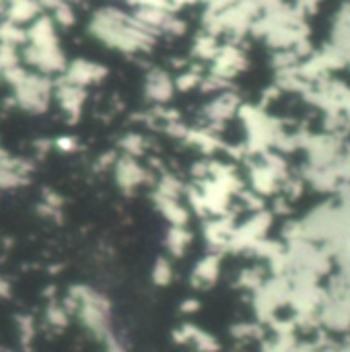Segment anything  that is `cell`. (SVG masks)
Here are the masks:
<instances>
[{
    "label": "cell",
    "mask_w": 350,
    "mask_h": 352,
    "mask_svg": "<svg viewBox=\"0 0 350 352\" xmlns=\"http://www.w3.org/2000/svg\"><path fill=\"white\" fill-rule=\"evenodd\" d=\"M89 33L105 47L118 50L122 54L149 52L157 39V33L142 27L132 12H126L118 6L97 8L89 21Z\"/></svg>",
    "instance_id": "1"
},
{
    "label": "cell",
    "mask_w": 350,
    "mask_h": 352,
    "mask_svg": "<svg viewBox=\"0 0 350 352\" xmlns=\"http://www.w3.org/2000/svg\"><path fill=\"white\" fill-rule=\"evenodd\" d=\"M62 305L68 316H78L83 326L97 340L111 334V305L101 291L87 285H74L66 293Z\"/></svg>",
    "instance_id": "2"
},
{
    "label": "cell",
    "mask_w": 350,
    "mask_h": 352,
    "mask_svg": "<svg viewBox=\"0 0 350 352\" xmlns=\"http://www.w3.org/2000/svg\"><path fill=\"white\" fill-rule=\"evenodd\" d=\"M10 89L14 105L33 116L45 113L54 99V80L29 68L14 85H10Z\"/></svg>",
    "instance_id": "3"
},
{
    "label": "cell",
    "mask_w": 350,
    "mask_h": 352,
    "mask_svg": "<svg viewBox=\"0 0 350 352\" xmlns=\"http://www.w3.org/2000/svg\"><path fill=\"white\" fill-rule=\"evenodd\" d=\"M111 169H113L116 186L124 194H132V192H136L140 186H144L149 182V171L134 157H128V155L118 157Z\"/></svg>",
    "instance_id": "4"
},
{
    "label": "cell",
    "mask_w": 350,
    "mask_h": 352,
    "mask_svg": "<svg viewBox=\"0 0 350 352\" xmlns=\"http://www.w3.org/2000/svg\"><path fill=\"white\" fill-rule=\"evenodd\" d=\"M105 76H107V68L103 64L93 62V60H87V58H76V60H70L66 64V70L62 74V80L87 89L91 85L101 82Z\"/></svg>",
    "instance_id": "5"
},
{
    "label": "cell",
    "mask_w": 350,
    "mask_h": 352,
    "mask_svg": "<svg viewBox=\"0 0 350 352\" xmlns=\"http://www.w3.org/2000/svg\"><path fill=\"white\" fill-rule=\"evenodd\" d=\"M54 97H56L60 109L64 111L66 120L76 122L80 118L85 101H87V89L70 85V82L60 78L58 82H54Z\"/></svg>",
    "instance_id": "6"
},
{
    "label": "cell",
    "mask_w": 350,
    "mask_h": 352,
    "mask_svg": "<svg viewBox=\"0 0 350 352\" xmlns=\"http://www.w3.org/2000/svg\"><path fill=\"white\" fill-rule=\"evenodd\" d=\"M33 165L21 157H2L0 159V190H19L29 184Z\"/></svg>",
    "instance_id": "7"
},
{
    "label": "cell",
    "mask_w": 350,
    "mask_h": 352,
    "mask_svg": "<svg viewBox=\"0 0 350 352\" xmlns=\"http://www.w3.org/2000/svg\"><path fill=\"white\" fill-rule=\"evenodd\" d=\"M175 93V85L173 78L169 76L167 70L163 68H153L146 78H144V97L155 103V105H163L167 101H171Z\"/></svg>",
    "instance_id": "8"
},
{
    "label": "cell",
    "mask_w": 350,
    "mask_h": 352,
    "mask_svg": "<svg viewBox=\"0 0 350 352\" xmlns=\"http://www.w3.org/2000/svg\"><path fill=\"white\" fill-rule=\"evenodd\" d=\"M153 202L161 217L169 223V227H188L190 223V208L179 198H167L153 194Z\"/></svg>",
    "instance_id": "9"
},
{
    "label": "cell",
    "mask_w": 350,
    "mask_h": 352,
    "mask_svg": "<svg viewBox=\"0 0 350 352\" xmlns=\"http://www.w3.org/2000/svg\"><path fill=\"white\" fill-rule=\"evenodd\" d=\"M219 272H221V258H219V254H208L206 258H202L194 266V270H192V285L198 287V289H206V287L217 283Z\"/></svg>",
    "instance_id": "10"
},
{
    "label": "cell",
    "mask_w": 350,
    "mask_h": 352,
    "mask_svg": "<svg viewBox=\"0 0 350 352\" xmlns=\"http://www.w3.org/2000/svg\"><path fill=\"white\" fill-rule=\"evenodd\" d=\"M231 235H233V227H231V221L225 217H215L212 221H208L204 225V237H206L208 245L215 250L227 248Z\"/></svg>",
    "instance_id": "11"
},
{
    "label": "cell",
    "mask_w": 350,
    "mask_h": 352,
    "mask_svg": "<svg viewBox=\"0 0 350 352\" xmlns=\"http://www.w3.org/2000/svg\"><path fill=\"white\" fill-rule=\"evenodd\" d=\"M192 231L188 227H169L165 233V248L171 258H182L192 245Z\"/></svg>",
    "instance_id": "12"
},
{
    "label": "cell",
    "mask_w": 350,
    "mask_h": 352,
    "mask_svg": "<svg viewBox=\"0 0 350 352\" xmlns=\"http://www.w3.org/2000/svg\"><path fill=\"white\" fill-rule=\"evenodd\" d=\"M237 107V101L231 93H225V95H219L215 101H210L204 109V116L210 124H221L225 120H229L233 116Z\"/></svg>",
    "instance_id": "13"
},
{
    "label": "cell",
    "mask_w": 350,
    "mask_h": 352,
    "mask_svg": "<svg viewBox=\"0 0 350 352\" xmlns=\"http://www.w3.org/2000/svg\"><path fill=\"white\" fill-rule=\"evenodd\" d=\"M151 280L155 287H169L173 283V264L169 258L159 256L151 270Z\"/></svg>",
    "instance_id": "14"
},
{
    "label": "cell",
    "mask_w": 350,
    "mask_h": 352,
    "mask_svg": "<svg viewBox=\"0 0 350 352\" xmlns=\"http://www.w3.org/2000/svg\"><path fill=\"white\" fill-rule=\"evenodd\" d=\"M184 184L175 177V175H171V173H165V175H161L159 177V182H157V186H155V192L153 194H159V196H167V198H179L182 194H184Z\"/></svg>",
    "instance_id": "15"
},
{
    "label": "cell",
    "mask_w": 350,
    "mask_h": 352,
    "mask_svg": "<svg viewBox=\"0 0 350 352\" xmlns=\"http://www.w3.org/2000/svg\"><path fill=\"white\" fill-rule=\"evenodd\" d=\"M217 52H219L217 37H215V35H210V33L200 35V37L196 39L194 47H192V54H194L196 58H200V60H215Z\"/></svg>",
    "instance_id": "16"
},
{
    "label": "cell",
    "mask_w": 350,
    "mask_h": 352,
    "mask_svg": "<svg viewBox=\"0 0 350 352\" xmlns=\"http://www.w3.org/2000/svg\"><path fill=\"white\" fill-rule=\"evenodd\" d=\"M120 148L124 151V155L138 159V157H142L146 153V140H144V136H140L136 132H130V134L122 136Z\"/></svg>",
    "instance_id": "17"
},
{
    "label": "cell",
    "mask_w": 350,
    "mask_h": 352,
    "mask_svg": "<svg viewBox=\"0 0 350 352\" xmlns=\"http://www.w3.org/2000/svg\"><path fill=\"white\" fill-rule=\"evenodd\" d=\"M68 311L64 309L62 303H50L47 309H45V322L52 330H64L68 326Z\"/></svg>",
    "instance_id": "18"
},
{
    "label": "cell",
    "mask_w": 350,
    "mask_h": 352,
    "mask_svg": "<svg viewBox=\"0 0 350 352\" xmlns=\"http://www.w3.org/2000/svg\"><path fill=\"white\" fill-rule=\"evenodd\" d=\"M52 21L56 23V27H72L76 23V12H74V6L72 2H62L58 4L52 12H50Z\"/></svg>",
    "instance_id": "19"
},
{
    "label": "cell",
    "mask_w": 350,
    "mask_h": 352,
    "mask_svg": "<svg viewBox=\"0 0 350 352\" xmlns=\"http://www.w3.org/2000/svg\"><path fill=\"white\" fill-rule=\"evenodd\" d=\"M200 82H202V74H200L198 70H194V68L184 70V72L173 80L175 91H184V93H188V91H192V89L200 87Z\"/></svg>",
    "instance_id": "20"
},
{
    "label": "cell",
    "mask_w": 350,
    "mask_h": 352,
    "mask_svg": "<svg viewBox=\"0 0 350 352\" xmlns=\"http://www.w3.org/2000/svg\"><path fill=\"white\" fill-rule=\"evenodd\" d=\"M17 330H19V338L21 342L27 346L31 342V338L35 336V324L29 316H19L17 318Z\"/></svg>",
    "instance_id": "21"
},
{
    "label": "cell",
    "mask_w": 350,
    "mask_h": 352,
    "mask_svg": "<svg viewBox=\"0 0 350 352\" xmlns=\"http://www.w3.org/2000/svg\"><path fill=\"white\" fill-rule=\"evenodd\" d=\"M103 346H105V352H128V349H126V344L111 332V334H107L103 340Z\"/></svg>",
    "instance_id": "22"
},
{
    "label": "cell",
    "mask_w": 350,
    "mask_h": 352,
    "mask_svg": "<svg viewBox=\"0 0 350 352\" xmlns=\"http://www.w3.org/2000/svg\"><path fill=\"white\" fill-rule=\"evenodd\" d=\"M54 144H56V148H60V151H64V153H66V151L70 153V151L76 148V140H74L72 136H62V138H58Z\"/></svg>",
    "instance_id": "23"
},
{
    "label": "cell",
    "mask_w": 350,
    "mask_h": 352,
    "mask_svg": "<svg viewBox=\"0 0 350 352\" xmlns=\"http://www.w3.org/2000/svg\"><path fill=\"white\" fill-rule=\"evenodd\" d=\"M198 307H200V303H198L196 299H186V301L182 303V311H184V314H194Z\"/></svg>",
    "instance_id": "24"
},
{
    "label": "cell",
    "mask_w": 350,
    "mask_h": 352,
    "mask_svg": "<svg viewBox=\"0 0 350 352\" xmlns=\"http://www.w3.org/2000/svg\"><path fill=\"white\" fill-rule=\"evenodd\" d=\"M10 295V285L6 278H0V297H8Z\"/></svg>",
    "instance_id": "25"
},
{
    "label": "cell",
    "mask_w": 350,
    "mask_h": 352,
    "mask_svg": "<svg viewBox=\"0 0 350 352\" xmlns=\"http://www.w3.org/2000/svg\"><path fill=\"white\" fill-rule=\"evenodd\" d=\"M4 157V151H2V146H0V159Z\"/></svg>",
    "instance_id": "26"
}]
</instances>
